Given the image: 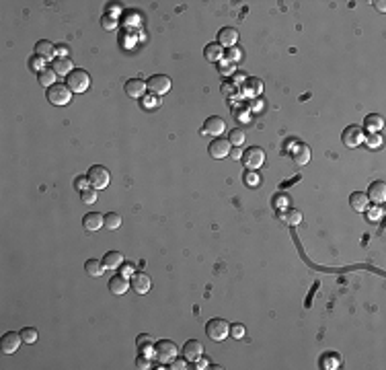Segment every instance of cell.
Segmentation results:
<instances>
[{
    "label": "cell",
    "instance_id": "obj_1",
    "mask_svg": "<svg viewBox=\"0 0 386 370\" xmlns=\"http://www.w3.org/2000/svg\"><path fill=\"white\" fill-rule=\"evenodd\" d=\"M206 335L214 341H224L230 335V323L222 317H214L206 323Z\"/></svg>",
    "mask_w": 386,
    "mask_h": 370
},
{
    "label": "cell",
    "instance_id": "obj_2",
    "mask_svg": "<svg viewBox=\"0 0 386 370\" xmlns=\"http://www.w3.org/2000/svg\"><path fill=\"white\" fill-rule=\"evenodd\" d=\"M45 97H48V101L52 103V105L64 107L70 103V99H72V91L66 87V83H56L54 87L45 89Z\"/></svg>",
    "mask_w": 386,
    "mask_h": 370
},
{
    "label": "cell",
    "instance_id": "obj_3",
    "mask_svg": "<svg viewBox=\"0 0 386 370\" xmlns=\"http://www.w3.org/2000/svg\"><path fill=\"white\" fill-rule=\"evenodd\" d=\"M66 87L72 92H85L90 87V76L83 68H74L72 72L66 76Z\"/></svg>",
    "mask_w": 386,
    "mask_h": 370
},
{
    "label": "cell",
    "instance_id": "obj_4",
    "mask_svg": "<svg viewBox=\"0 0 386 370\" xmlns=\"http://www.w3.org/2000/svg\"><path fill=\"white\" fill-rule=\"evenodd\" d=\"M177 343L171 341V339H160L154 343V358L160 362V364H171V360L177 358Z\"/></svg>",
    "mask_w": 386,
    "mask_h": 370
},
{
    "label": "cell",
    "instance_id": "obj_5",
    "mask_svg": "<svg viewBox=\"0 0 386 370\" xmlns=\"http://www.w3.org/2000/svg\"><path fill=\"white\" fill-rule=\"evenodd\" d=\"M87 177H89V183L92 185V189H97V191L105 189L111 183V173H109V169H105L103 165H92L89 169V173H87Z\"/></svg>",
    "mask_w": 386,
    "mask_h": 370
},
{
    "label": "cell",
    "instance_id": "obj_6",
    "mask_svg": "<svg viewBox=\"0 0 386 370\" xmlns=\"http://www.w3.org/2000/svg\"><path fill=\"white\" fill-rule=\"evenodd\" d=\"M171 87H173V83H171V78L167 74H152L146 80V89L152 92V95H156V97L167 95V92L171 91Z\"/></svg>",
    "mask_w": 386,
    "mask_h": 370
},
{
    "label": "cell",
    "instance_id": "obj_7",
    "mask_svg": "<svg viewBox=\"0 0 386 370\" xmlns=\"http://www.w3.org/2000/svg\"><path fill=\"white\" fill-rule=\"evenodd\" d=\"M364 138H366L364 128H361V125H356V123L347 125V128L343 130V134H341V140L347 148H357L361 142H364Z\"/></svg>",
    "mask_w": 386,
    "mask_h": 370
},
{
    "label": "cell",
    "instance_id": "obj_8",
    "mask_svg": "<svg viewBox=\"0 0 386 370\" xmlns=\"http://www.w3.org/2000/svg\"><path fill=\"white\" fill-rule=\"evenodd\" d=\"M263 163H265V153H263V148H259V146H251V148L244 150V154H242V165L247 167L249 171H257Z\"/></svg>",
    "mask_w": 386,
    "mask_h": 370
},
{
    "label": "cell",
    "instance_id": "obj_9",
    "mask_svg": "<svg viewBox=\"0 0 386 370\" xmlns=\"http://www.w3.org/2000/svg\"><path fill=\"white\" fill-rule=\"evenodd\" d=\"M230 150H232V144L228 142V138H214L212 142H209V148H208V153H209V156H214V158H226L228 154H230Z\"/></svg>",
    "mask_w": 386,
    "mask_h": 370
},
{
    "label": "cell",
    "instance_id": "obj_10",
    "mask_svg": "<svg viewBox=\"0 0 386 370\" xmlns=\"http://www.w3.org/2000/svg\"><path fill=\"white\" fill-rule=\"evenodd\" d=\"M226 132V122L220 118V115H212V118H208L204 122V128H202V134H209V136H222Z\"/></svg>",
    "mask_w": 386,
    "mask_h": 370
},
{
    "label": "cell",
    "instance_id": "obj_11",
    "mask_svg": "<svg viewBox=\"0 0 386 370\" xmlns=\"http://www.w3.org/2000/svg\"><path fill=\"white\" fill-rule=\"evenodd\" d=\"M181 350H183V358L187 362H195L204 356V343L200 339H189V341H185Z\"/></svg>",
    "mask_w": 386,
    "mask_h": 370
},
{
    "label": "cell",
    "instance_id": "obj_12",
    "mask_svg": "<svg viewBox=\"0 0 386 370\" xmlns=\"http://www.w3.org/2000/svg\"><path fill=\"white\" fill-rule=\"evenodd\" d=\"M21 341H23L21 333H17V331H8V333L2 335V339H0V350H2L4 354H15V352L21 348Z\"/></svg>",
    "mask_w": 386,
    "mask_h": 370
},
{
    "label": "cell",
    "instance_id": "obj_13",
    "mask_svg": "<svg viewBox=\"0 0 386 370\" xmlns=\"http://www.w3.org/2000/svg\"><path fill=\"white\" fill-rule=\"evenodd\" d=\"M123 91H125V95L127 97H132V99H142L144 95H146V83L142 78H130L127 83L123 85Z\"/></svg>",
    "mask_w": 386,
    "mask_h": 370
},
{
    "label": "cell",
    "instance_id": "obj_14",
    "mask_svg": "<svg viewBox=\"0 0 386 370\" xmlns=\"http://www.w3.org/2000/svg\"><path fill=\"white\" fill-rule=\"evenodd\" d=\"M132 290L136 292V294H146L148 290H150V286H152V282H150V276L148 274H144V272H136L134 276H132Z\"/></svg>",
    "mask_w": 386,
    "mask_h": 370
},
{
    "label": "cell",
    "instance_id": "obj_15",
    "mask_svg": "<svg viewBox=\"0 0 386 370\" xmlns=\"http://www.w3.org/2000/svg\"><path fill=\"white\" fill-rule=\"evenodd\" d=\"M368 200L370 202H374V204H382L384 200H386V183L384 181H374V183H370V187H368Z\"/></svg>",
    "mask_w": 386,
    "mask_h": 370
},
{
    "label": "cell",
    "instance_id": "obj_16",
    "mask_svg": "<svg viewBox=\"0 0 386 370\" xmlns=\"http://www.w3.org/2000/svg\"><path fill=\"white\" fill-rule=\"evenodd\" d=\"M238 41V31L235 27H222L220 33H218V43L222 45V48H235Z\"/></svg>",
    "mask_w": 386,
    "mask_h": 370
},
{
    "label": "cell",
    "instance_id": "obj_17",
    "mask_svg": "<svg viewBox=\"0 0 386 370\" xmlns=\"http://www.w3.org/2000/svg\"><path fill=\"white\" fill-rule=\"evenodd\" d=\"M107 284H109L111 294H115V296H123V294L132 288V284L127 282V278H125V276H113Z\"/></svg>",
    "mask_w": 386,
    "mask_h": 370
},
{
    "label": "cell",
    "instance_id": "obj_18",
    "mask_svg": "<svg viewBox=\"0 0 386 370\" xmlns=\"http://www.w3.org/2000/svg\"><path fill=\"white\" fill-rule=\"evenodd\" d=\"M319 364H321V368H325V370H337V368H341L343 358L339 356L337 352H325V354L321 356Z\"/></svg>",
    "mask_w": 386,
    "mask_h": 370
},
{
    "label": "cell",
    "instance_id": "obj_19",
    "mask_svg": "<svg viewBox=\"0 0 386 370\" xmlns=\"http://www.w3.org/2000/svg\"><path fill=\"white\" fill-rule=\"evenodd\" d=\"M33 54H35V56H39V58H43V60L48 62V60H52L54 54H56V45H54L52 41H48V39H41V41L35 43Z\"/></svg>",
    "mask_w": 386,
    "mask_h": 370
},
{
    "label": "cell",
    "instance_id": "obj_20",
    "mask_svg": "<svg viewBox=\"0 0 386 370\" xmlns=\"http://www.w3.org/2000/svg\"><path fill=\"white\" fill-rule=\"evenodd\" d=\"M50 68H52V70H54L58 76H68L70 72L74 70V64H72V60H70V58H56Z\"/></svg>",
    "mask_w": 386,
    "mask_h": 370
},
{
    "label": "cell",
    "instance_id": "obj_21",
    "mask_svg": "<svg viewBox=\"0 0 386 370\" xmlns=\"http://www.w3.org/2000/svg\"><path fill=\"white\" fill-rule=\"evenodd\" d=\"M101 261H103V268L105 270H119L121 265H123V255H121L119 251H107Z\"/></svg>",
    "mask_w": 386,
    "mask_h": 370
},
{
    "label": "cell",
    "instance_id": "obj_22",
    "mask_svg": "<svg viewBox=\"0 0 386 370\" xmlns=\"http://www.w3.org/2000/svg\"><path fill=\"white\" fill-rule=\"evenodd\" d=\"M349 204H352V208L356 212H366L368 206H370V200H368V195L364 191H354L352 195H349Z\"/></svg>",
    "mask_w": 386,
    "mask_h": 370
},
{
    "label": "cell",
    "instance_id": "obj_23",
    "mask_svg": "<svg viewBox=\"0 0 386 370\" xmlns=\"http://www.w3.org/2000/svg\"><path fill=\"white\" fill-rule=\"evenodd\" d=\"M83 226L85 230H89V233H95V230H99L103 226V214L99 212H89L85 218H83Z\"/></svg>",
    "mask_w": 386,
    "mask_h": 370
},
{
    "label": "cell",
    "instance_id": "obj_24",
    "mask_svg": "<svg viewBox=\"0 0 386 370\" xmlns=\"http://www.w3.org/2000/svg\"><path fill=\"white\" fill-rule=\"evenodd\" d=\"M204 56L208 62H220L222 58H224V48L216 41V43H208L206 50H204Z\"/></svg>",
    "mask_w": 386,
    "mask_h": 370
},
{
    "label": "cell",
    "instance_id": "obj_25",
    "mask_svg": "<svg viewBox=\"0 0 386 370\" xmlns=\"http://www.w3.org/2000/svg\"><path fill=\"white\" fill-rule=\"evenodd\" d=\"M382 125H384V120H382V115H378V113H370L368 118L364 120V128L370 130V132L378 134L382 130Z\"/></svg>",
    "mask_w": 386,
    "mask_h": 370
},
{
    "label": "cell",
    "instance_id": "obj_26",
    "mask_svg": "<svg viewBox=\"0 0 386 370\" xmlns=\"http://www.w3.org/2000/svg\"><path fill=\"white\" fill-rule=\"evenodd\" d=\"M56 78H58V74L52 70V68H43V70L37 74V83L45 89H50V87L56 85Z\"/></svg>",
    "mask_w": 386,
    "mask_h": 370
},
{
    "label": "cell",
    "instance_id": "obj_27",
    "mask_svg": "<svg viewBox=\"0 0 386 370\" xmlns=\"http://www.w3.org/2000/svg\"><path fill=\"white\" fill-rule=\"evenodd\" d=\"M294 163L298 165V167H304V165H308V160H310V148L308 146H304V144H300L296 150H294Z\"/></svg>",
    "mask_w": 386,
    "mask_h": 370
},
{
    "label": "cell",
    "instance_id": "obj_28",
    "mask_svg": "<svg viewBox=\"0 0 386 370\" xmlns=\"http://www.w3.org/2000/svg\"><path fill=\"white\" fill-rule=\"evenodd\" d=\"M121 216L118 214V212H107L103 216V226L105 228H109V230H118L119 226H121Z\"/></svg>",
    "mask_w": 386,
    "mask_h": 370
},
{
    "label": "cell",
    "instance_id": "obj_29",
    "mask_svg": "<svg viewBox=\"0 0 386 370\" xmlns=\"http://www.w3.org/2000/svg\"><path fill=\"white\" fill-rule=\"evenodd\" d=\"M282 218H284V222H286V224L296 226V224H300V222H302V212H300V210H296V208H288V210L282 214Z\"/></svg>",
    "mask_w": 386,
    "mask_h": 370
},
{
    "label": "cell",
    "instance_id": "obj_30",
    "mask_svg": "<svg viewBox=\"0 0 386 370\" xmlns=\"http://www.w3.org/2000/svg\"><path fill=\"white\" fill-rule=\"evenodd\" d=\"M85 270H87V274H89V276H92V278H101V276H103V272H105L103 261H97V259H87Z\"/></svg>",
    "mask_w": 386,
    "mask_h": 370
},
{
    "label": "cell",
    "instance_id": "obj_31",
    "mask_svg": "<svg viewBox=\"0 0 386 370\" xmlns=\"http://www.w3.org/2000/svg\"><path fill=\"white\" fill-rule=\"evenodd\" d=\"M19 333H21V338H23V341H25V343H35V341H37V338H39V331L35 327H25V329H21Z\"/></svg>",
    "mask_w": 386,
    "mask_h": 370
},
{
    "label": "cell",
    "instance_id": "obj_32",
    "mask_svg": "<svg viewBox=\"0 0 386 370\" xmlns=\"http://www.w3.org/2000/svg\"><path fill=\"white\" fill-rule=\"evenodd\" d=\"M136 345H138V350L142 352L146 348H152V345H154V339H152L148 333H140L138 338H136Z\"/></svg>",
    "mask_w": 386,
    "mask_h": 370
},
{
    "label": "cell",
    "instance_id": "obj_33",
    "mask_svg": "<svg viewBox=\"0 0 386 370\" xmlns=\"http://www.w3.org/2000/svg\"><path fill=\"white\" fill-rule=\"evenodd\" d=\"M244 138H247V136H244V132L242 130H232L230 132V136H228V142L232 144V146H240L242 142H244Z\"/></svg>",
    "mask_w": 386,
    "mask_h": 370
},
{
    "label": "cell",
    "instance_id": "obj_34",
    "mask_svg": "<svg viewBox=\"0 0 386 370\" xmlns=\"http://www.w3.org/2000/svg\"><path fill=\"white\" fill-rule=\"evenodd\" d=\"M45 68V60L43 58H39V56H33V58H29V70H35V72H41Z\"/></svg>",
    "mask_w": 386,
    "mask_h": 370
},
{
    "label": "cell",
    "instance_id": "obj_35",
    "mask_svg": "<svg viewBox=\"0 0 386 370\" xmlns=\"http://www.w3.org/2000/svg\"><path fill=\"white\" fill-rule=\"evenodd\" d=\"M160 107V101L156 99V95H150V97H144L142 101V109H148V111H154Z\"/></svg>",
    "mask_w": 386,
    "mask_h": 370
},
{
    "label": "cell",
    "instance_id": "obj_36",
    "mask_svg": "<svg viewBox=\"0 0 386 370\" xmlns=\"http://www.w3.org/2000/svg\"><path fill=\"white\" fill-rule=\"evenodd\" d=\"M80 200H83L85 204H95L97 202V189L87 187L85 191H80Z\"/></svg>",
    "mask_w": 386,
    "mask_h": 370
},
{
    "label": "cell",
    "instance_id": "obj_37",
    "mask_svg": "<svg viewBox=\"0 0 386 370\" xmlns=\"http://www.w3.org/2000/svg\"><path fill=\"white\" fill-rule=\"evenodd\" d=\"M364 142H366L370 148H378V146L382 144V136L376 134V132H370V134L364 138Z\"/></svg>",
    "mask_w": 386,
    "mask_h": 370
},
{
    "label": "cell",
    "instance_id": "obj_38",
    "mask_svg": "<svg viewBox=\"0 0 386 370\" xmlns=\"http://www.w3.org/2000/svg\"><path fill=\"white\" fill-rule=\"evenodd\" d=\"M244 333H247V329H244L242 323H235V325H230V335H232L235 339H242Z\"/></svg>",
    "mask_w": 386,
    "mask_h": 370
},
{
    "label": "cell",
    "instance_id": "obj_39",
    "mask_svg": "<svg viewBox=\"0 0 386 370\" xmlns=\"http://www.w3.org/2000/svg\"><path fill=\"white\" fill-rule=\"evenodd\" d=\"M101 27H103L105 31H113V29H118V21H115V17L105 15V17L101 19Z\"/></svg>",
    "mask_w": 386,
    "mask_h": 370
},
{
    "label": "cell",
    "instance_id": "obj_40",
    "mask_svg": "<svg viewBox=\"0 0 386 370\" xmlns=\"http://www.w3.org/2000/svg\"><path fill=\"white\" fill-rule=\"evenodd\" d=\"M136 366H138V368H142V370L152 368V366H150V356H146L144 352H142V354H138V358H136Z\"/></svg>",
    "mask_w": 386,
    "mask_h": 370
},
{
    "label": "cell",
    "instance_id": "obj_41",
    "mask_svg": "<svg viewBox=\"0 0 386 370\" xmlns=\"http://www.w3.org/2000/svg\"><path fill=\"white\" fill-rule=\"evenodd\" d=\"M87 183H89V177L85 175V177H76L74 179V187L78 189V191H85L87 189Z\"/></svg>",
    "mask_w": 386,
    "mask_h": 370
},
{
    "label": "cell",
    "instance_id": "obj_42",
    "mask_svg": "<svg viewBox=\"0 0 386 370\" xmlns=\"http://www.w3.org/2000/svg\"><path fill=\"white\" fill-rule=\"evenodd\" d=\"M187 360H181V358H175V360H171V368H175V370H183V368H187V364H185Z\"/></svg>",
    "mask_w": 386,
    "mask_h": 370
},
{
    "label": "cell",
    "instance_id": "obj_43",
    "mask_svg": "<svg viewBox=\"0 0 386 370\" xmlns=\"http://www.w3.org/2000/svg\"><path fill=\"white\" fill-rule=\"evenodd\" d=\"M68 52H70L68 45H62V43L56 45V54H58V58H68Z\"/></svg>",
    "mask_w": 386,
    "mask_h": 370
},
{
    "label": "cell",
    "instance_id": "obj_44",
    "mask_svg": "<svg viewBox=\"0 0 386 370\" xmlns=\"http://www.w3.org/2000/svg\"><path fill=\"white\" fill-rule=\"evenodd\" d=\"M240 54H242V52H238V50H235V48H230V52H228V56H226V58H228L230 62H237L238 58H240Z\"/></svg>",
    "mask_w": 386,
    "mask_h": 370
},
{
    "label": "cell",
    "instance_id": "obj_45",
    "mask_svg": "<svg viewBox=\"0 0 386 370\" xmlns=\"http://www.w3.org/2000/svg\"><path fill=\"white\" fill-rule=\"evenodd\" d=\"M247 183L251 185V187H255V185L259 183V179L255 177V171H249V175H247Z\"/></svg>",
    "mask_w": 386,
    "mask_h": 370
},
{
    "label": "cell",
    "instance_id": "obj_46",
    "mask_svg": "<svg viewBox=\"0 0 386 370\" xmlns=\"http://www.w3.org/2000/svg\"><path fill=\"white\" fill-rule=\"evenodd\" d=\"M228 156H232V158H235V160H240V158H242V153H240V148H238V146H235V148L230 150V154H228Z\"/></svg>",
    "mask_w": 386,
    "mask_h": 370
},
{
    "label": "cell",
    "instance_id": "obj_47",
    "mask_svg": "<svg viewBox=\"0 0 386 370\" xmlns=\"http://www.w3.org/2000/svg\"><path fill=\"white\" fill-rule=\"evenodd\" d=\"M193 364H195V368H197V370H204V368L208 366V360H202V358H200V360H195Z\"/></svg>",
    "mask_w": 386,
    "mask_h": 370
},
{
    "label": "cell",
    "instance_id": "obj_48",
    "mask_svg": "<svg viewBox=\"0 0 386 370\" xmlns=\"http://www.w3.org/2000/svg\"><path fill=\"white\" fill-rule=\"evenodd\" d=\"M119 270H121V272L125 274V278H127V274H132V272H134V265H132V263H127V265H123V268H119Z\"/></svg>",
    "mask_w": 386,
    "mask_h": 370
},
{
    "label": "cell",
    "instance_id": "obj_49",
    "mask_svg": "<svg viewBox=\"0 0 386 370\" xmlns=\"http://www.w3.org/2000/svg\"><path fill=\"white\" fill-rule=\"evenodd\" d=\"M384 4H386V2H382V0H378V2H376V8L380 10V13H384V8H386Z\"/></svg>",
    "mask_w": 386,
    "mask_h": 370
}]
</instances>
